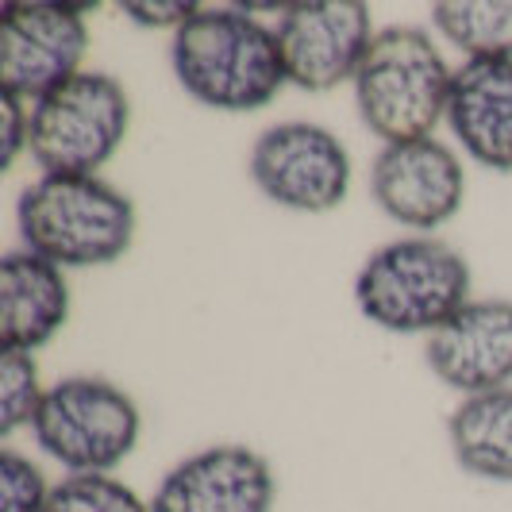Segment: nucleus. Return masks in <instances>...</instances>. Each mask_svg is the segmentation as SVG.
Listing matches in <instances>:
<instances>
[{
  "instance_id": "1",
  "label": "nucleus",
  "mask_w": 512,
  "mask_h": 512,
  "mask_svg": "<svg viewBox=\"0 0 512 512\" xmlns=\"http://www.w3.org/2000/svg\"><path fill=\"white\" fill-rule=\"evenodd\" d=\"M170 66L185 97L231 116L262 112L289 85L278 31L247 8H201L170 39Z\"/></svg>"
},
{
  "instance_id": "2",
  "label": "nucleus",
  "mask_w": 512,
  "mask_h": 512,
  "mask_svg": "<svg viewBox=\"0 0 512 512\" xmlns=\"http://www.w3.org/2000/svg\"><path fill=\"white\" fill-rule=\"evenodd\" d=\"M474 274L459 247L439 235H401L355 274V305L382 332L432 335L474 301Z\"/></svg>"
},
{
  "instance_id": "3",
  "label": "nucleus",
  "mask_w": 512,
  "mask_h": 512,
  "mask_svg": "<svg viewBox=\"0 0 512 512\" xmlns=\"http://www.w3.org/2000/svg\"><path fill=\"white\" fill-rule=\"evenodd\" d=\"M16 224L27 251L62 270H97L131 251L139 212L112 181L39 174L16 201Z\"/></svg>"
},
{
  "instance_id": "4",
  "label": "nucleus",
  "mask_w": 512,
  "mask_h": 512,
  "mask_svg": "<svg viewBox=\"0 0 512 512\" xmlns=\"http://www.w3.org/2000/svg\"><path fill=\"white\" fill-rule=\"evenodd\" d=\"M455 70L424 27H382L351 81L362 128L389 143L428 139L447 116Z\"/></svg>"
},
{
  "instance_id": "5",
  "label": "nucleus",
  "mask_w": 512,
  "mask_h": 512,
  "mask_svg": "<svg viewBox=\"0 0 512 512\" xmlns=\"http://www.w3.org/2000/svg\"><path fill=\"white\" fill-rule=\"evenodd\" d=\"M131 131L128 89L104 70H81L31 104L27 154L39 174L101 178Z\"/></svg>"
},
{
  "instance_id": "6",
  "label": "nucleus",
  "mask_w": 512,
  "mask_h": 512,
  "mask_svg": "<svg viewBox=\"0 0 512 512\" xmlns=\"http://www.w3.org/2000/svg\"><path fill=\"white\" fill-rule=\"evenodd\" d=\"M31 436L47 459L70 474H112L139 447L143 412L116 382L70 374L47 385Z\"/></svg>"
},
{
  "instance_id": "7",
  "label": "nucleus",
  "mask_w": 512,
  "mask_h": 512,
  "mask_svg": "<svg viewBox=\"0 0 512 512\" xmlns=\"http://www.w3.org/2000/svg\"><path fill=\"white\" fill-rule=\"evenodd\" d=\"M247 174L270 205L324 216L347 201L351 154L332 128L312 120H285L251 143Z\"/></svg>"
},
{
  "instance_id": "8",
  "label": "nucleus",
  "mask_w": 512,
  "mask_h": 512,
  "mask_svg": "<svg viewBox=\"0 0 512 512\" xmlns=\"http://www.w3.org/2000/svg\"><path fill=\"white\" fill-rule=\"evenodd\" d=\"M285 77L301 93H332L355 81L374 43V16L362 0H301L278 16Z\"/></svg>"
},
{
  "instance_id": "9",
  "label": "nucleus",
  "mask_w": 512,
  "mask_h": 512,
  "mask_svg": "<svg viewBox=\"0 0 512 512\" xmlns=\"http://www.w3.org/2000/svg\"><path fill=\"white\" fill-rule=\"evenodd\" d=\"M89 24L77 4H8L0 16V93L43 101L85 66Z\"/></svg>"
},
{
  "instance_id": "10",
  "label": "nucleus",
  "mask_w": 512,
  "mask_h": 512,
  "mask_svg": "<svg viewBox=\"0 0 512 512\" xmlns=\"http://www.w3.org/2000/svg\"><path fill=\"white\" fill-rule=\"evenodd\" d=\"M370 197L393 224L412 228V235H436L466 201L459 151L436 135L389 143L370 162Z\"/></svg>"
},
{
  "instance_id": "11",
  "label": "nucleus",
  "mask_w": 512,
  "mask_h": 512,
  "mask_svg": "<svg viewBox=\"0 0 512 512\" xmlns=\"http://www.w3.org/2000/svg\"><path fill=\"white\" fill-rule=\"evenodd\" d=\"M278 474L247 443H212L162 474L151 512H274Z\"/></svg>"
},
{
  "instance_id": "12",
  "label": "nucleus",
  "mask_w": 512,
  "mask_h": 512,
  "mask_svg": "<svg viewBox=\"0 0 512 512\" xmlns=\"http://www.w3.org/2000/svg\"><path fill=\"white\" fill-rule=\"evenodd\" d=\"M424 362L459 397L512 385V301L474 297L424 343Z\"/></svg>"
},
{
  "instance_id": "13",
  "label": "nucleus",
  "mask_w": 512,
  "mask_h": 512,
  "mask_svg": "<svg viewBox=\"0 0 512 512\" xmlns=\"http://www.w3.org/2000/svg\"><path fill=\"white\" fill-rule=\"evenodd\" d=\"M443 124L470 162L512 174V58H462L451 77Z\"/></svg>"
},
{
  "instance_id": "14",
  "label": "nucleus",
  "mask_w": 512,
  "mask_h": 512,
  "mask_svg": "<svg viewBox=\"0 0 512 512\" xmlns=\"http://www.w3.org/2000/svg\"><path fill=\"white\" fill-rule=\"evenodd\" d=\"M70 320L66 270L35 251H8L0 262V343L35 355Z\"/></svg>"
},
{
  "instance_id": "15",
  "label": "nucleus",
  "mask_w": 512,
  "mask_h": 512,
  "mask_svg": "<svg viewBox=\"0 0 512 512\" xmlns=\"http://www.w3.org/2000/svg\"><path fill=\"white\" fill-rule=\"evenodd\" d=\"M447 443L470 478L512 486V385L462 397L447 416Z\"/></svg>"
},
{
  "instance_id": "16",
  "label": "nucleus",
  "mask_w": 512,
  "mask_h": 512,
  "mask_svg": "<svg viewBox=\"0 0 512 512\" xmlns=\"http://www.w3.org/2000/svg\"><path fill=\"white\" fill-rule=\"evenodd\" d=\"M432 27L466 62L512 58V0H439Z\"/></svg>"
},
{
  "instance_id": "17",
  "label": "nucleus",
  "mask_w": 512,
  "mask_h": 512,
  "mask_svg": "<svg viewBox=\"0 0 512 512\" xmlns=\"http://www.w3.org/2000/svg\"><path fill=\"white\" fill-rule=\"evenodd\" d=\"M47 512H151V501L116 474H66L54 482Z\"/></svg>"
},
{
  "instance_id": "18",
  "label": "nucleus",
  "mask_w": 512,
  "mask_h": 512,
  "mask_svg": "<svg viewBox=\"0 0 512 512\" xmlns=\"http://www.w3.org/2000/svg\"><path fill=\"white\" fill-rule=\"evenodd\" d=\"M43 397H47V385L39 378L35 355L4 351L0 355V436L12 439L20 428H31Z\"/></svg>"
},
{
  "instance_id": "19",
  "label": "nucleus",
  "mask_w": 512,
  "mask_h": 512,
  "mask_svg": "<svg viewBox=\"0 0 512 512\" xmlns=\"http://www.w3.org/2000/svg\"><path fill=\"white\" fill-rule=\"evenodd\" d=\"M51 489L39 462L20 455L16 447L0 451V512H47Z\"/></svg>"
},
{
  "instance_id": "20",
  "label": "nucleus",
  "mask_w": 512,
  "mask_h": 512,
  "mask_svg": "<svg viewBox=\"0 0 512 512\" xmlns=\"http://www.w3.org/2000/svg\"><path fill=\"white\" fill-rule=\"evenodd\" d=\"M120 12L128 16L131 24L178 35L181 27L201 12V4H193V0H128V4H120Z\"/></svg>"
},
{
  "instance_id": "21",
  "label": "nucleus",
  "mask_w": 512,
  "mask_h": 512,
  "mask_svg": "<svg viewBox=\"0 0 512 512\" xmlns=\"http://www.w3.org/2000/svg\"><path fill=\"white\" fill-rule=\"evenodd\" d=\"M0 116H4V131H0L4 135V170H12L31 143V104L0 93Z\"/></svg>"
}]
</instances>
